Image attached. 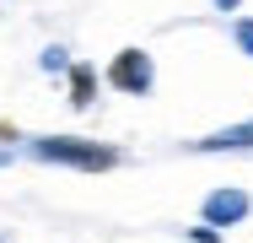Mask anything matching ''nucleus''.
<instances>
[{
    "label": "nucleus",
    "instance_id": "nucleus-1",
    "mask_svg": "<svg viewBox=\"0 0 253 243\" xmlns=\"http://www.w3.org/2000/svg\"><path fill=\"white\" fill-rule=\"evenodd\" d=\"M38 162H59V168H81V173H108L124 162L119 146H102V141H81V135H38L27 146Z\"/></svg>",
    "mask_w": 253,
    "mask_h": 243
},
{
    "label": "nucleus",
    "instance_id": "nucleus-2",
    "mask_svg": "<svg viewBox=\"0 0 253 243\" xmlns=\"http://www.w3.org/2000/svg\"><path fill=\"white\" fill-rule=\"evenodd\" d=\"M108 87H119L124 97H146L156 87V65H151V54L146 49H119L113 60H108Z\"/></svg>",
    "mask_w": 253,
    "mask_h": 243
},
{
    "label": "nucleus",
    "instance_id": "nucleus-3",
    "mask_svg": "<svg viewBox=\"0 0 253 243\" xmlns=\"http://www.w3.org/2000/svg\"><path fill=\"white\" fill-rule=\"evenodd\" d=\"M243 216H248V194L243 189H215L205 200V227H215V233L221 227H237Z\"/></svg>",
    "mask_w": 253,
    "mask_h": 243
},
{
    "label": "nucleus",
    "instance_id": "nucleus-4",
    "mask_svg": "<svg viewBox=\"0 0 253 243\" xmlns=\"http://www.w3.org/2000/svg\"><path fill=\"white\" fill-rule=\"evenodd\" d=\"M65 81H70V103L76 108H86V103H97V70L92 65H65Z\"/></svg>",
    "mask_w": 253,
    "mask_h": 243
},
{
    "label": "nucleus",
    "instance_id": "nucleus-5",
    "mask_svg": "<svg viewBox=\"0 0 253 243\" xmlns=\"http://www.w3.org/2000/svg\"><path fill=\"white\" fill-rule=\"evenodd\" d=\"M200 151H232V146H253V124H237V130H221V135H205L194 141Z\"/></svg>",
    "mask_w": 253,
    "mask_h": 243
},
{
    "label": "nucleus",
    "instance_id": "nucleus-6",
    "mask_svg": "<svg viewBox=\"0 0 253 243\" xmlns=\"http://www.w3.org/2000/svg\"><path fill=\"white\" fill-rule=\"evenodd\" d=\"M237 44H243V49L253 54V22H237Z\"/></svg>",
    "mask_w": 253,
    "mask_h": 243
},
{
    "label": "nucleus",
    "instance_id": "nucleus-7",
    "mask_svg": "<svg viewBox=\"0 0 253 243\" xmlns=\"http://www.w3.org/2000/svg\"><path fill=\"white\" fill-rule=\"evenodd\" d=\"M194 243H221V233L215 227H194Z\"/></svg>",
    "mask_w": 253,
    "mask_h": 243
},
{
    "label": "nucleus",
    "instance_id": "nucleus-8",
    "mask_svg": "<svg viewBox=\"0 0 253 243\" xmlns=\"http://www.w3.org/2000/svg\"><path fill=\"white\" fill-rule=\"evenodd\" d=\"M0 141H16V124L11 119H0Z\"/></svg>",
    "mask_w": 253,
    "mask_h": 243
},
{
    "label": "nucleus",
    "instance_id": "nucleus-9",
    "mask_svg": "<svg viewBox=\"0 0 253 243\" xmlns=\"http://www.w3.org/2000/svg\"><path fill=\"white\" fill-rule=\"evenodd\" d=\"M215 5H221V11H237V5H243V0H215Z\"/></svg>",
    "mask_w": 253,
    "mask_h": 243
}]
</instances>
